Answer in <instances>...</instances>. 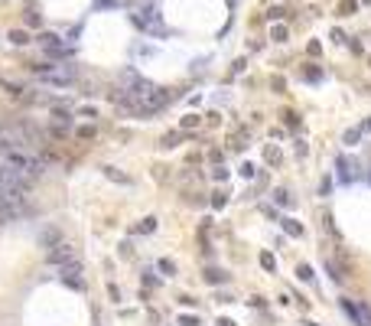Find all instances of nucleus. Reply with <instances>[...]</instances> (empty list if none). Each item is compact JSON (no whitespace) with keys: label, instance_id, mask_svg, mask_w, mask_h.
<instances>
[{"label":"nucleus","instance_id":"1","mask_svg":"<svg viewBox=\"0 0 371 326\" xmlns=\"http://www.w3.org/2000/svg\"><path fill=\"white\" fill-rule=\"evenodd\" d=\"M342 310L355 320L358 326H371V307L368 304H352V300H342Z\"/></svg>","mask_w":371,"mask_h":326},{"label":"nucleus","instance_id":"2","mask_svg":"<svg viewBox=\"0 0 371 326\" xmlns=\"http://www.w3.org/2000/svg\"><path fill=\"white\" fill-rule=\"evenodd\" d=\"M46 261H49V264H59V268H62V264H68V261H75V248L62 241V245H55V248L49 251V254H46Z\"/></svg>","mask_w":371,"mask_h":326},{"label":"nucleus","instance_id":"3","mask_svg":"<svg viewBox=\"0 0 371 326\" xmlns=\"http://www.w3.org/2000/svg\"><path fill=\"white\" fill-rule=\"evenodd\" d=\"M55 245H62V228H59V225H46L43 232H39V248L52 251Z\"/></svg>","mask_w":371,"mask_h":326},{"label":"nucleus","instance_id":"4","mask_svg":"<svg viewBox=\"0 0 371 326\" xmlns=\"http://www.w3.org/2000/svg\"><path fill=\"white\" fill-rule=\"evenodd\" d=\"M36 39H39V46H46L49 53H62V46H59V36H55V33H39Z\"/></svg>","mask_w":371,"mask_h":326},{"label":"nucleus","instance_id":"5","mask_svg":"<svg viewBox=\"0 0 371 326\" xmlns=\"http://www.w3.org/2000/svg\"><path fill=\"white\" fill-rule=\"evenodd\" d=\"M358 141H361V127H352V130H345V137H342V144H345V147H355Z\"/></svg>","mask_w":371,"mask_h":326},{"label":"nucleus","instance_id":"6","mask_svg":"<svg viewBox=\"0 0 371 326\" xmlns=\"http://www.w3.org/2000/svg\"><path fill=\"white\" fill-rule=\"evenodd\" d=\"M338 176H342V180H349V176H355V163H349L345 157H342V160H338Z\"/></svg>","mask_w":371,"mask_h":326},{"label":"nucleus","instance_id":"7","mask_svg":"<svg viewBox=\"0 0 371 326\" xmlns=\"http://www.w3.org/2000/svg\"><path fill=\"white\" fill-rule=\"evenodd\" d=\"M10 43L13 46H26V43H30V36H26L23 30H10Z\"/></svg>","mask_w":371,"mask_h":326},{"label":"nucleus","instance_id":"8","mask_svg":"<svg viewBox=\"0 0 371 326\" xmlns=\"http://www.w3.org/2000/svg\"><path fill=\"white\" fill-rule=\"evenodd\" d=\"M3 88H7V95H10V98H23V88H20V85H13V82H3Z\"/></svg>","mask_w":371,"mask_h":326},{"label":"nucleus","instance_id":"9","mask_svg":"<svg viewBox=\"0 0 371 326\" xmlns=\"http://www.w3.org/2000/svg\"><path fill=\"white\" fill-rule=\"evenodd\" d=\"M284 228L290 232V235H303V225H296V222H290V218H284Z\"/></svg>","mask_w":371,"mask_h":326},{"label":"nucleus","instance_id":"10","mask_svg":"<svg viewBox=\"0 0 371 326\" xmlns=\"http://www.w3.org/2000/svg\"><path fill=\"white\" fill-rule=\"evenodd\" d=\"M78 137H82V141H91V137H95V124H91V127H82V130H78Z\"/></svg>","mask_w":371,"mask_h":326},{"label":"nucleus","instance_id":"11","mask_svg":"<svg viewBox=\"0 0 371 326\" xmlns=\"http://www.w3.org/2000/svg\"><path fill=\"white\" fill-rule=\"evenodd\" d=\"M296 274H300L303 281H309V277H313V271H309V264H300V268H296Z\"/></svg>","mask_w":371,"mask_h":326},{"label":"nucleus","instance_id":"12","mask_svg":"<svg viewBox=\"0 0 371 326\" xmlns=\"http://www.w3.org/2000/svg\"><path fill=\"white\" fill-rule=\"evenodd\" d=\"M261 264H264V268H267V271H273V268H277V261H273L270 254H261Z\"/></svg>","mask_w":371,"mask_h":326},{"label":"nucleus","instance_id":"13","mask_svg":"<svg viewBox=\"0 0 371 326\" xmlns=\"http://www.w3.org/2000/svg\"><path fill=\"white\" fill-rule=\"evenodd\" d=\"M176 141H179V134H166V137H163V147H176Z\"/></svg>","mask_w":371,"mask_h":326},{"label":"nucleus","instance_id":"14","mask_svg":"<svg viewBox=\"0 0 371 326\" xmlns=\"http://www.w3.org/2000/svg\"><path fill=\"white\" fill-rule=\"evenodd\" d=\"M241 176H244V180H251V176H254V166H251V163H244V166H241Z\"/></svg>","mask_w":371,"mask_h":326}]
</instances>
